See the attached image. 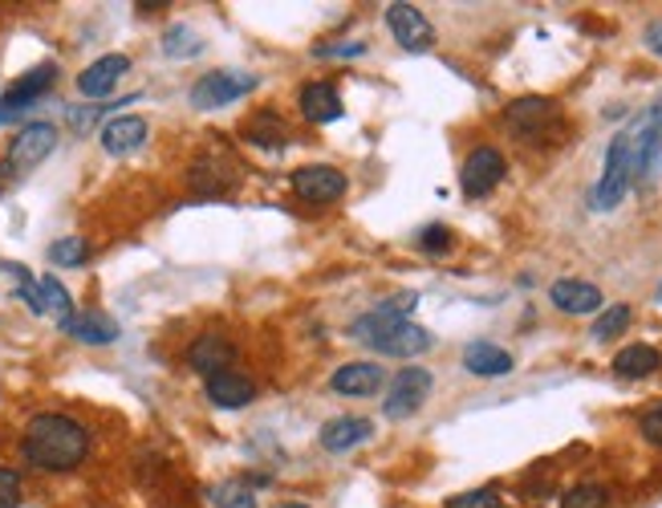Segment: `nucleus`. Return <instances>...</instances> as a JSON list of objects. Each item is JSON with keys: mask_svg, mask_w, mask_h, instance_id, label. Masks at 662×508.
Segmentation results:
<instances>
[{"mask_svg": "<svg viewBox=\"0 0 662 508\" xmlns=\"http://www.w3.org/2000/svg\"><path fill=\"white\" fill-rule=\"evenodd\" d=\"M86 451H90V435L70 416L49 411L25 428V460L41 472H70L86 460Z\"/></svg>", "mask_w": 662, "mask_h": 508, "instance_id": "1", "label": "nucleus"}, {"mask_svg": "<svg viewBox=\"0 0 662 508\" xmlns=\"http://www.w3.org/2000/svg\"><path fill=\"white\" fill-rule=\"evenodd\" d=\"M350 334H354L362 346H370L374 355H386V358H415L423 350H432V334L423 330V325H411L407 318L399 313H390V309H370L366 318H358L350 325Z\"/></svg>", "mask_w": 662, "mask_h": 508, "instance_id": "2", "label": "nucleus"}, {"mask_svg": "<svg viewBox=\"0 0 662 508\" xmlns=\"http://www.w3.org/2000/svg\"><path fill=\"white\" fill-rule=\"evenodd\" d=\"M630 175H634L630 131H622V135L610 143V151H605V171H601L598 191H594V203H598V212H610V208H617V203H622L626 187H630Z\"/></svg>", "mask_w": 662, "mask_h": 508, "instance_id": "3", "label": "nucleus"}, {"mask_svg": "<svg viewBox=\"0 0 662 508\" xmlns=\"http://www.w3.org/2000/svg\"><path fill=\"white\" fill-rule=\"evenodd\" d=\"M53 82H58V65L53 62L37 65V70H29L25 77H16L13 86L4 90V98H0V126L16 123V119H21V114L41 98V94L53 90Z\"/></svg>", "mask_w": 662, "mask_h": 508, "instance_id": "4", "label": "nucleus"}, {"mask_svg": "<svg viewBox=\"0 0 662 508\" xmlns=\"http://www.w3.org/2000/svg\"><path fill=\"white\" fill-rule=\"evenodd\" d=\"M427 395H432V370H399L395 374V383H390V391H386V402H383V416L386 419H407L415 416L419 407L427 402Z\"/></svg>", "mask_w": 662, "mask_h": 508, "instance_id": "5", "label": "nucleus"}, {"mask_svg": "<svg viewBox=\"0 0 662 508\" xmlns=\"http://www.w3.org/2000/svg\"><path fill=\"white\" fill-rule=\"evenodd\" d=\"M252 86H257V77H252V74H228V70L203 74L200 82L191 86V107H196V110L228 107V102H236V98H245Z\"/></svg>", "mask_w": 662, "mask_h": 508, "instance_id": "6", "label": "nucleus"}, {"mask_svg": "<svg viewBox=\"0 0 662 508\" xmlns=\"http://www.w3.org/2000/svg\"><path fill=\"white\" fill-rule=\"evenodd\" d=\"M500 179H504V154L496 151V147H476V151L467 154V163H463V171H460L463 196H472V200L488 196Z\"/></svg>", "mask_w": 662, "mask_h": 508, "instance_id": "7", "label": "nucleus"}, {"mask_svg": "<svg viewBox=\"0 0 662 508\" xmlns=\"http://www.w3.org/2000/svg\"><path fill=\"white\" fill-rule=\"evenodd\" d=\"M386 25L395 33V41L402 49H411V53H427L435 46V29L432 21L419 13L415 4H390L386 9Z\"/></svg>", "mask_w": 662, "mask_h": 508, "instance_id": "8", "label": "nucleus"}, {"mask_svg": "<svg viewBox=\"0 0 662 508\" xmlns=\"http://www.w3.org/2000/svg\"><path fill=\"white\" fill-rule=\"evenodd\" d=\"M58 147V131L53 123H29L13 143H9V168L13 171H33L41 159H49Z\"/></svg>", "mask_w": 662, "mask_h": 508, "instance_id": "9", "label": "nucleus"}, {"mask_svg": "<svg viewBox=\"0 0 662 508\" xmlns=\"http://www.w3.org/2000/svg\"><path fill=\"white\" fill-rule=\"evenodd\" d=\"M293 191H297V200H305V203H334L346 196V175H341L338 168H325V163H317V168H301V171H293Z\"/></svg>", "mask_w": 662, "mask_h": 508, "instance_id": "10", "label": "nucleus"}, {"mask_svg": "<svg viewBox=\"0 0 662 508\" xmlns=\"http://www.w3.org/2000/svg\"><path fill=\"white\" fill-rule=\"evenodd\" d=\"M203 391H208V399L216 402V407H224V411H240V407H248L252 395H257L252 379L240 374V370H216V374H208V379H203Z\"/></svg>", "mask_w": 662, "mask_h": 508, "instance_id": "11", "label": "nucleus"}, {"mask_svg": "<svg viewBox=\"0 0 662 508\" xmlns=\"http://www.w3.org/2000/svg\"><path fill=\"white\" fill-rule=\"evenodd\" d=\"M130 70V58L126 53H107V58H98L93 65L82 70L77 77V90L86 94V98H107L114 86H118V77Z\"/></svg>", "mask_w": 662, "mask_h": 508, "instance_id": "12", "label": "nucleus"}, {"mask_svg": "<svg viewBox=\"0 0 662 508\" xmlns=\"http://www.w3.org/2000/svg\"><path fill=\"white\" fill-rule=\"evenodd\" d=\"M504 119L516 135H540L545 126L557 123V102L553 98H516Z\"/></svg>", "mask_w": 662, "mask_h": 508, "instance_id": "13", "label": "nucleus"}, {"mask_svg": "<svg viewBox=\"0 0 662 508\" xmlns=\"http://www.w3.org/2000/svg\"><path fill=\"white\" fill-rule=\"evenodd\" d=\"M232 358H236V346L228 338H220V334H203V338L187 346V367L200 370L203 379L216 374V370H228Z\"/></svg>", "mask_w": 662, "mask_h": 508, "instance_id": "14", "label": "nucleus"}, {"mask_svg": "<svg viewBox=\"0 0 662 508\" xmlns=\"http://www.w3.org/2000/svg\"><path fill=\"white\" fill-rule=\"evenodd\" d=\"M386 383V374L378 362H346V367L334 370L329 386L338 395H378V386Z\"/></svg>", "mask_w": 662, "mask_h": 508, "instance_id": "15", "label": "nucleus"}, {"mask_svg": "<svg viewBox=\"0 0 662 508\" xmlns=\"http://www.w3.org/2000/svg\"><path fill=\"white\" fill-rule=\"evenodd\" d=\"M62 330L65 334H74L77 342H86V346H110V342L118 338V322L107 318L102 309H82V313H74Z\"/></svg>", "mask_w": 662, "mask_h": 508, "instance_id": "16", "label": "nucleus"}, {"mask_svg": "<svg viewBox=\"0 0 662 508\" xmlns=\"http://www.w3.org/2000/svg\"><path fill=\"white\" fill-rule=\"evenodd\" d=\"M549 297H553V306L561 309V313H594V309H601V289L589 285V281H573V277L553 281Z\"/></svg>", "mask_w": 662, "mask_h": 508, "instance_id": "17", "label": "nucleus"}, {"mask_svg": "<svg viewBox=\"0 0 662 508\" xmlns=\"http://www.w3.org/2000/svg\"><path fill=\"white\" fill-rule=\"evenodd\" d=\"M370 432H374V423H370V419L341 416V419H329L317 439H322L325 451H350V447L366 444Z\"/></svg>", "mask_w": 662, "mask_h": 508, "instance_id": "18", "label": "nucleus"}, {"mask_svg": "<svg viewBox=\"0 0 662 508\" xmlns=\"http://www.w3.org/2000/svg\"><path fill=\"white\" fill-rule=\"evenodd\" d=\"M142 143H147V123H142L139 114H123V119H110L102 126V147L110 154H130L139 151Z\"/></svg>", "mask_w": 662, "mask_h": 508, "instance_id": "19", "label": "nucleus"}, {"mask_svg": "<svg viewBox=\"0 0 662 508\" xmlns=\"http://www.w3.org/2000/svg\"><path fill=\"white\" fill-rule=\"evenodd\" d=\"M463 367L479 374V379H500V374H509L512 370V355L509 350H500L492 342H472L467 350H463Z\"/></svg>", "mask_w": 662, "mask_h": 508, "instance_id": "20", "label": "nucleus"}, {"mask_svg": "<svg viewBox=\"0 0 662 508\" xmlns=\"http://www.w3.org/2000/svg\"><path fill=\"white\" fill-rule=\"evenodd\" d=\"M301 110H305L309 123H334V119H341V98L329 82H309L301 90Z\"/></svg>", "mask_w": 662, "mask_h": 508, "instance_id": "21", "label": "nucleus"}, {"mask_svg": "<svg viewBox=\"0 0 662 508\" xmlns=\"http://www.w3.org/2000/svg\"><path fill=\"white\" fill-rule=\"evenodd\" d=\"M659 367H662V358L654 346H626V350H617V358H614L617 379H650Z\"/></svg>", "mask_w": 662, "mask_h": 508, "instance_id": "22", "label": "nucleus"}, {"mask_svg": "<svg viewBox=\"0 0 662 508\" xmlns=\"http://www.w3.org/2000/svg\"><path fill=\"white\" fill-rule=\"evenodd\" d=\"M245 139L257 143V147H285V123H280L277 114H257L252 123L245 126Z\"/></svg>", "mask_w": 662, "mask_h": 508, "instance_id": "23", "label": "nucleus"}, {"mask_svg": "<svg viewBox=\"0 0 662 508\" xmlns=\"http://www.w3.org/2000/svg\"><path fill=\"white\" fill-rule=\"evenodd\" d=\"M203 49L200 33L187 29V25H175V29H167V37H163V53L167 58H196Z\"/></svg>", "mask_w": 662, "mask_h": 508, "instance_id": "24", "label": "nucleus"}, {"mask_svg": "<svg viewBox=\"0 0 662 508\" xmlns=\"http://www.w3.org/2000/svg\"><path fill=\"white\" fill-rule=\"evenodd\" d=\"M86 257H90V245H86L82 236H65V240H53V245H49V261L62 264V269L86 264Z\"/></svg>", "mask_w": 662, "mask_h": 508, "instance_id": "25", "label": "nucleus"}, {"mask_svg": "<svg viewBox=\"0 0 662 508\" xmlns=\"http://www.w3.org/2000/svg\"><path fill=\"white\" fill-rule=\"evenodd\" d=\"M630 325V306H610L605 313H601L598 322H594V338L598 342H610V338H617L622 330Z\"/></svg>", "mask_w": 662, "mask_h": 508, "instance_id": "26", "label": "nucleus"}, {"mask_svg": "<svg viewBox=\"0 0 662 508\" xmlns=\"http://www.w3.org/2000/svg\"><path fill=\"white\" fill-rule=\"evenodd\" d=\"M605 500H610V493L601 484H577V488L565 493L561 508H605Z\"/></svg>", "mask_w": 662, "mask_h": 508, "instance_id": "27", "label": "nucleus"}, {"mask_svg": "<svg viewBox=\"0 0 662 508\" xmlns=\"http://www.w3.org/2000/svg\"><path fill=\"white\" fill-rule=\"evenodd\" d=\"M216 508H257V496H252L248 484L228 480V484H220L216 488Z\"/></svg>", "mask_w": 662, "mask_h": 508, "instance_id": "28", "label": "nucleus"}, {"mask_svg": "<svg viewBox=\"0 0 662 508\" xmlns=\"http://www.w3.org/2000/svg\"><path fill=\"white\" fill-rule=\"evenodd\" d=\"M447 508H500V493L496 488H476V493L451 496Z\"/></svg>", "mask_w": 662, "mask_h": 508, "instance_id": "29", "label": "nucleus"}, {"mask_svg": "<svg viewBox=\"0 0 662 508\" xmlns=\"http://www.w3.org/2000/svg\"><path fill=\"white\" fill-rule=\"evenodd\" d=\"M419 248L439 257V252H447V248H451V232H447L444 224H432V228H423V236H419Z\"/></svg>", "mask_w": 662, "mask_h": 508, "instance_id": "30", "label": "nucleus"}, {"mask_svg": "<svg viewBox=\"0 0 662 508\" xmlns=\"http://www.w3.org/2000/svg\"><path fill=\"white\" fill-rule=\"evenodd\" d=\"M21 505V476L13 468H0V508H16Z\"/></svg>", "mask_w": 662, "mask_h": 508, "instance_id": "31", "label": "nucleus"}, {"mask_svg": "<svg viewBox=\"0 0 662 508\" xmlns=\"http://www.w3.org/2000/svg\"><path fill=\"white\" fill-rule=\"evenodd\" d=\"M642 435H647L654 447H662V402H654L647 416H642Z\"/></svg>", "mask_w": 662, "mask_h": 508, "instance_id": "32", "label": "nucleus"}, {"mask_svg": "<svg viewBox=\"0 0 662 508\" xmlns=\"http://www.w3.org/2000/svg\"><path fill=\"white\" fill-rule=\"evenodd\" d=\"M647 46H650L654 58H662V21H654V25L647 29Z\"/></svg>", "mask_w": 662, "mask_h": 508, "instance_id": "33", "label": "nucleus"}, {"mask_svg": "<svg viewBox=\"0 0 662 508\" xmlns=\"http://www.w3.org/2000/svg\"><path fill=\"white\" fill-rule=\"evenodd\" d=\"M280 508H305V505H280Z\"/></svg>", "mask_w": 662, "mask_h": 508, "instance_id": "34", "label": "nucleus"}]
</instances>
